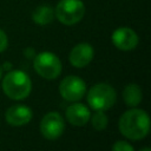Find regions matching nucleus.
<instances>
[{"mask_svg": "<svg viewBox=\"0 0 151 151\" xmlns=\"http://www.w3.org/2000/svg\"><path fill=\"white\" fill-rule=\"evenodd\" d=\"M120 133L132 140L144 138L150 131L149 114L140 109H131L123 113L119 119Z\"/></svg>", "mask_w": 151, "mask_h": 151, "instance_id": "obj_1", "label": "nucleus"}, {"mask_svg": "<svg viewBox=\"0 0 151 151\" xmlns=\"http://www.w3.org/2000/svg\"><path fill=\"white\" fill-rule=\"evenodd\" d=\"M31 88H32V83L29 77L20 70L11 71L4 77L2 90L5 94L11 99L14 100L25 99L31 93Z\"/></svg>", "mask_w": 151, "mask_h": 151, "instance_id": "obj_2", "label": "nucleus"}, {"mask_svg": "<svg viewBox=\"0 0 151 151\" xmlns=\"http://www.w3.org/2000/svg\"><path fill=\"white\" fill-rule=\"evenodd\" d=\"M117 99L114 88L106 83L93 85L87 92V103L96 111H106L111 109Z\"/></svg>", "mask_w": 151, "mask_h": 151, "instance_id": "obj_3", "label": "nucleus"}, {"mask_svg": "<svg viewBox=\"0 0 151 151\" xmlns=\"http://www.w3.org/2000/svg\"><path fill=\"white\" fill-rule=\"evenodd\" d=\"M85 14V5L81 0H60L54 9V17L67 26L78 24Z\"/></svg>", "mask_w": 151, "mask_h": 151, "instance_id": "obj_4", "label": "nucleus"}, {"mask_svg": "<svg viewBox=\"0 0 151 151\" xmlns=\"http://www.w3.org/2000/svg\"><path fill=\"white\" fill-rule=\"evenodd\" d=\"M35 72L45 79H55L61 73V61L52 52H41L34 55Z\"/></svg>", "mask_w": 151, "mask_h": 151, "instance_id": "obj_5", "label": "nucleus"}, {"mask_svg": "<svg viewBox=\"0 0 151 151\" xmlns=\"http://www.w3.org/2000/svg\"><path fill=\"white\" fill-rule=\"evenodd\" d=\"M59 92L65 100L77 101L84 97L86 92V84L79 77L67 76L60 81Z\"/></svg>", "mask_w": 151, "mask_h": 151, "instance_id": "obj_6", "label": "nucleus"}, {"mask_svg": "<svg viewBox=\"0 0 151 151\" xmlns=\"http://www.w3.org/2000/svg\"><path fill=\"white\" fill-rule=\"evenodd\" d=\"M64 130L65 122L58 112H48L40 122V132L48 140H54L59 138L63 134Z\"/></svg>", "mask_w": 151, "mask_h": 151, "instance_id": "obj_7", "label": "nucleus"}, {"mask_svg": "<svg viewBox=\"0 0 151 151\" xmlns=\"http://www.w3.org/2000/svg\"><path fill=\"white\" fill-rule=\"evenodd\" d=\"M112 44L122 51H131L136 48L138 45V35L137 33L129 27H119L117 28L111 37Z\"/></svg>", "mask_w": 151, "mask_h": 151, "instance_id": "obj_8", "label": "nucleus"}, {"mask_svg": "<svg viewBox=\"0 0 151 151\" xmlns=\"http://www.w3.org/2000/svg\"><path fill=\"white\" fill-rule=\"evenodd\" d=\"M70 63L78 68L88 65L93 58V47L87 42H80L76 45L70 52Z\"/></svg>", "mask_w": 151, "mask_h": 151, "instance_id": "obj_9", "label": "nucleus"}, {"mask_svg": "<svg viewBox=\"0 0 151 151\" xmlns=\"http://www.w3.org/2000/svg\"><path fill=\"white\" fill-rule=\"evenodd\" d=\"M6 120L13 126H21L32 119V110L25 105H13L6 111Z\"/></svg>", "mask_w": 151, "mask_h": 151, "instance_id": "obj_10", "label": "nucleus"}, {"mask_svg": "<svg viewBox=\"0 0 151 151\" xmlns=\"http://www.w3.org/2000/svg\"><path fill=\"white\" fill-rule=\"evenodd\" d=\"M91 117L90 110L83 104H72L66 109V119L76 126L85 125Z\"/></svg>", "mask_w": 151, "mask_h": 151, "instance_id": "obj_11", "label": "nucleus"}, {"mask_svg": "<svg viewBox=\"0 0 151 151\" xmlns=\"http://www.w3.org/2000/svg\"><path fill=\"white\" fill-rule=\"evenodd\" d=\"M53 18H54V9L48 5H40L32 13L33 21L40 26L51 24Z\"/></svg>", "mask_w": 151, "mask_h": 151, "instance_id": "obj_12", "label": "nucleus"}, {"mask_svg": "<svg viewBox=\"0 0 151 151\" xmlns=\"http://www.w3.org/2000/svg\"><path fill=\"white\" fill-rule=\"evenodd\" d=\"M123 98L127 106H137L142 101V90L137 84H129L123 91Z\"/></svg>", "mask_w": 151, "mask_h": 151, "instance_id": "obj_13", "label": "nucleus"}, {"mask_svg": "<svg viewBox=\"0 0 151 151\" xmlns=\"http://www.w3.org/2000/svg\"><path fill=\"white\" fill-rule=\"evenodd\" d=\"M91 123H92V126H93L97 131H101V130H104V129L107 126L109 119H107V116L104 113V111H97V112L92 116Z\"/></svg>", "mask_w": 151, "mask_h": 151, "instance_id": "obj_14", "label": "nucleus"}, {"mask_svg": "<svg viewBox=\"0 0 151 151\" xmlns=\"http://www.w3.org/2000/svg\"><path fill=\"white\" fill-rule=\"evenodd\" d=\"M112 151H134L133 146L131 144H129L127 142L124 140H117L113 146H112Z\"/></svg>", "mask_w": 151, "mask_h": 151, "instance_id": "obj_15", "label": "nucleus"}, {"mask_svg": "<svg viewBox=\"0 0 151 151\" xmlns=\"http://www.w3.org/2000/svg\"><path fill=\"white\" fill-rule=\"evenodd\" d=\"M7 45H8L7 35H6V33L2 29H0V53L4 52L7 48Z\"/></svg>", "mask_w": 151, "mask_h": 151, "instance_id": "obj_16", "label": "nucleus"}, {"mask_svg": "<svg viewBox=\"0 0 151 151\" xmlns=\"http://www.w3.org/2000/svg\"><path fill=\"white\" fill-rule=\"evenodd\" d=\"M11 67H12V65H11V64H8V63H6V64H5V68H6V70H8V68H11Z\"/></svg>", "mask_w": 151, "mask_h": 151, "instance_id": "obj_17", "label": "nucleus"}, {"mask_svg": "<svg viewBox=\"0 0 151 151\" xmlns=\"http://www.w3.org/2000/svg\"><path fill=\"white\" fill-rule=\"evenodd\" d=\"M140 151H151V149H150V147H144V149H142Z\"/></svg>", "mask_w": 151, "mask_h": 151, "instance_id": "obj_18", "label": "nucleus"}, {"mask_svg": "<svg viewBox=\"0 0 151 151\" xmlns=\"http://www.w3.org/2000/svg\"><path fill=\"white\" fill-rule=\"evenodd\" d=\"M1 76H2V70H1V67H0V78H1Z\"/></svg>", "mask_w": 151, "mask_h": 151, "instance_id": "obj_19", "label": "nucleus"}]
</instances>
